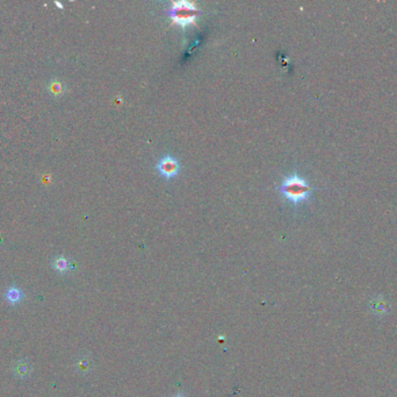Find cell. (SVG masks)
<instances>
[{
  "mask_svg": "<svg viewBox=\"0 0 397 397\" xmlns=\"http://www.w3.org/2000/svg\"><path fill=\"white\" fill-rule=\"evenodd\" d=\"M278 190L288 201L294 205L308 200L312 192V187L303 177L294 172L293 175L284 177Z\"/></svg>",
  "mask_w": 397,
  "mask_h": 397,
  "instance_id": "cell-1",
  "label": "cell"
},
{
  "mask_svg": "<svg viewBox=\"0 0 397 397\" xmlns=\"http://www.w3.org/2000/svg\"><path fill=\"white\" fill-rule=\"evenodd\" d=\"M200 9L195 1H186V0H179L172 1L171 6L168 9V14L171 18L172 24L179 25L182 28L188 25H197V17Z\"/></svg>",
  "mask_w": 397,
  "mask_h": 397,
  "instance_id": "cell-2",
  "label": "cell"
},
{
  "mask_svg": "<svg viewBox=\"0 0 397 397\" xmlns=\"http://www.w3.org/2000/svg\"><path fill=\"white\" fill-rule=\"evenodd\" d=\"M156 169L158 171V174L163 176V177L172 178L179 174L180 165H179V162L177 160L168 155L159 160L156 165Z\"/></svg>",
  "mask_w": 397,
  "mask_h": 397,
  "instance_id": "cell-3",
  "label": "cell"
},
{
  "mask_svg": "<svg viewBox=\"0 0 397 397\" xmlns=\"http://www.w3.org/2000/svg\"><path fill=\"white\" fill-rule=\"evenodd\" d=\"M369 307L373 315H375L377 317L386 316L389 311L388 303H387V300L383 298L382 296L373 297L369 302Z\"/></svg>",
  "mask_w": 397,
  "mask_h": 397,
  "instance_id": "cell-4",
  "label": "cell"
},
{
  "mask_svg": "<svg viewBox=\"0 0 397 397\" xmlns=\"http://www.w3.org/2000/svg\"><path fill=\"white\" fill-rule=\"evenodd\" d=\"M20 291L18 289H11L8 290V300H11V302H19L20 300Z\"/></svg>",
  "mask_w": 397,
  "mask_h": 397,
  "instance_id": "cell-5",
  "label": "cell"
},
{
  "mask_svg": "<svg viewBox=\"0 0 397 397\" xmlns=\"http://www.w3.org/2000/svg\"><path fill=\"white\" fill-rule=\"evenodd\" d=\"M57 265H58L57 267L60 268V269H65L66 268V261L63 260V259H60V260H58V264H57Z\"/></svg>",
  "mask_w": 397,
  "mask_h": 397,
  "instance_id": "cell-6",
  "label": "cell"
}]
</instances>
